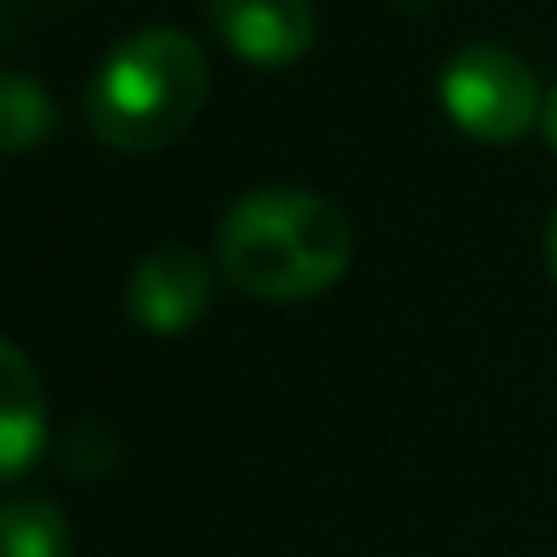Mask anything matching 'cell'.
Instances as JSON below:
<instances>
[{
  "instance_id": "3",
  "label": "cell",
  "mask_w": 557,
  "mask_h": 557,
  "mask_svg": "<svg viewBox=\"0 0 557 557\" xmlns=\"http://www.w3.org/2000/svg\"><path fill=\"white\" fill-rule=\"evenodd\" d=\"M437 99L443 115L475 143H519L546 110L535 72L503 45L454 50V61L437 77Z\"/></svg>"
},
{
  "instance_id": "9",
  "label": "cell",
  "mask_w": 557,
  "mask_h": 557,
  "mask_svg": "<svg viewBox=\"0 0 557 557\" xmlns=\"http://www.w3.org/2000/svg\"><path fill=\"white\" fill-rule=\"evenodd\" d=\"M541 132H546V143H552V153H557V88L546 94V110H541Z\"/></svg>"
},
{
  "instance_id": "10",
  "label": "cell",
  "mask_w": 557,
  "mask_h": 557,
  "mask_svg": "<svg viewBox=\"0 0 557 557\" xmlns=\"http://www.w3.org/2000/svg\"><path fill=\"white\" fill-rule=\"evenodd\" d=\"M546 273H552V285H557V208L546 219Z\"/></svg>"
},
{
  "instance_id": "1",
  "label": "cell",
  "mask_w": 557,
  "mask_h": 557,
  "mask_svg": "<svg viewBox=\"0 0 557 557\" xmlns=\"http://www.w3.org/2000/svg\"><path fill=\"white\" fill-rule=\"evenodd\" d=\"M219 273L240 296L257 301H312L329 296L350 273L356 230L350 219L301 186H262L230 202V213L213 230Z\"/></svg>"
},
{
  "instance_id": "6",
  "label": "cell",
  "mask_w": 557,
  "mask_h": 557,
  "mask_svg": "<svg viewBox=\"0 0 557 557\" xmlns=\"http://www.w3.org/2000/svg\"><path fill=\"white\" fill-rule=\"evenodd\" d=\"M45 454V383L23 345H0V475L23 481Z\"/></svg>"
},
{
  "instance_id": "8",
  "label": "cell",
  "mask_w": 557,
  "mask_h": 557,
  "mask_svg": "<svg viewBox=\"0 0 557 557\" xmlns=\"http://www.w3.org/2000/svg\"><path fill=\"white\" fill-rule=\"evenodd\" d=\"M50 137H55V99L28 72H7V83H0V148L23 159Z\"/></svg>"
},
{
  "instance_id": "4",
  "label": "cell",
  "mask_w": 557,
  "mask_h": 557,
  "mask_svg": "<svg viewBox=\"0 0 557 557\" xmlns=\"http://www.w3.org/2000/svg\"><path fill=\"white\" fill-rule=\"evenodd\" d=\"M202 12L219 45L235 61L262 66V72L296 66L318 39L312 0H202Z\"/></svg>"
},
{
  "instance_id": "11",
  "label": "cell",
  "mask_w": 557,
  "mask_h": 557,
  "mask_svg": "<svg viewBox=\"0 0 557 557\" xmlns=\"http://www.w3.org/2000/svg\"><path fill=\"white\" fill-rule=\"evenodd\" d=\"M399 7H405V12H426V7H432V0H399Z\"/></svg>"
},
{
  "instance_id": "2",
  "label": "cell",
  "mask_w": 557,
  "mask_h": 557,
  "mask_svg": "<svg viewBox=\"0 0 557 557\" xmlns=\"http://www.w3.org/2000/svg\"><path fill=\"white\" fill-rule=\"evenodd\" d=\"M213 88L208 55L181 28H143L121 39L83 94L88 132L115 153H159L202 115Z\"/></svg>"
},
{
  "instance_id": "7",
  "label": "cell",
  "mask_w": 557,
  "mask_h": 557,
  "mask_svg": "<svg viewBox=\"0 0 557 557\" xmlns=\"http://www.w3.org/2000/svg\"><path fill=\"white\" fill-rule=\"evenodd\" d=\"M0 535H7V557H72V524L45 492L12 497L0 513Z\"/></svg>"
},
{
  "instance_id": "5",
  "label": "cell",
  "mask_w": 557,
  "mask_h": 557,
  "mask_svg": "<svg viewBox=\"0 0 557 557\" xmlns=\"http://www.w3.org/2000/svg\"><path fill=\"white\" fill-rule=\"evenodd\" d=\"M213 301V262L191 246H153L126 278V312L148 334H186Z\"/></svg>"
}]
</instances>
